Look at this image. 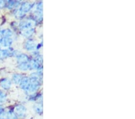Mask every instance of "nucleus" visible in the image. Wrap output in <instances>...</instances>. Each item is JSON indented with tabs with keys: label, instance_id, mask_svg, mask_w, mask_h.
<instances>
[{
	"label": "nucleus",
	"instance_id": "1",
	"mask_svg": "<svg viewBox=\"0 0 135 119\" xmlns=\"http://www.w3.org/2000/svg\"><path fill=\"white\" fill-rule=\"evenodd\" d=\"M4 98V97L3 94L1 92H0V102H2V101H3Z\"/></svg>",
	"mask_w": 135,
	"mask_h": 119
},
{
	"label": "nucleus",
	"instance_id": "2",
	"mask_svg": "<svg viewBox=\"0 0 135 119\" xmlns=\"http://www.w3.org/2000/svg\"><path fill=\"white\" fill-rule=\"evenodd\" d=\"M3 108H2L1 107H0V115L3 113Z\"/></svg>",
	"mask_w": 135,
	"mask_h": 119
}]
</instances>
